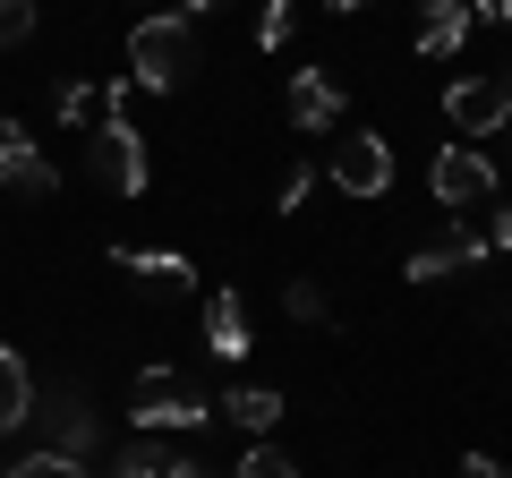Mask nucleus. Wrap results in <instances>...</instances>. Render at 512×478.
Returning a JSON list of instances; mask_svg holds the SVG:
<instances>
[{
    "instance_id": "obj_18",
    "label": "nucleus",
    "mask_w": 512,
    "mask_h": 478,
    "mask_svg": "<svg viewBox=\"0 0 512 478\" xmlns=\"http://www.w3.org/2000/svg\"><path fill=\"white\" fill-rule=\"evenodd\" d=\"M291 35H299V0H265L256 9V52H282Z\"/></svg>"
},
{
    "instance_id": "obj_16",
    "label": "nucleus",
    "mask_w": 512,
    "mask_h": 478,
    "mask_svg": "<svg viewBox=\"0 0 512 478\" xmlns=\"http://www.w3.org/2000/svg\"><path fill=\"white\" fill-rule=\"evenodd\" d=\"M26 419H35V368L18 350H0V436H18Z\"/></svg>"
},
{
    "instance_id": "obj_23",
    "label": "nucleus",
    "mask_w": 512,
    "mask_h": 478,
    "mask_svg": "<svg viewBox=\"0 0 512 478\" xmlns=\"http://www.w3.org/2000/svg\"><path fill=\"white\" fill-rule=\"evenodd\" d=\"M308 188H316V171L291 163V171H282V188H274V205H282V214H299V205H308Z\"/></svg>"
},
{
    "instance_id": "obj_25",
    "label": "nucleus",
    "mask_w": 512,
    "mask_h": 478,
    "mask_svg": "<svg viewBox=\"0 0 512 478\" xmlns=\"http://www.w3.org/2000/svg\"><path fill=\"white\" fill-rule=\"evenodd\" d=\"M487 18V26H512V0H470V26Z\"/></svg>"
},
{
    "instance_id": "obj_17",
    "label": "nucleus",
    "mask_w": 512,
    "mask_h": 478,
    "mask_svg": "<svg viewBox=\"0 0 512 478\" xmlns=\"http://www.w3.org/2000/svg\"><path fill=\"white\" fill-rule=\"evenodd\" d=\"M163 436H146V427H137V436L120 444V461H111V478H163Z\"/></svg>"
},
{
    "instance_id": "obj_15",
    "label": "nucleus",
    "mask_w": 512,
    "mask_h": 478,
    "mask_svg": "<svg viewBox=\"0 0 512 478\" xmlns=\"http://www.w3.org/2000/svg\"><path fill=\"white\" fill-rule=\"evenodd\" d=\"M282 410H291V402H282L274 385H231V393H222V402H214V419L248 427V436L265 444V436H274V419H282Z\"/></svg>"
},
{
    "instance_id": "obj_9",
    "label": "nucleus",
    "mask_w": 512,
    "mask_h": 478,
    "mask_svg": "<svg viewBox=\"0 0 512 478\" xmlns=\"http://www.w3.org/2000/svg\"><path fill=\"white\" fill-rule=\"evenodd\" d=\"M0 180L26 188V197H60V163L18 129V120H0Z\"/></svg>"
},
{
    "instance_id": "obj_11",
    "label": "nucleus",
    "mask_w": 512,
    "mask_h": 478,
    "mask_svg": "<svg viewBox=\"0 0 512 478\" xmlns=\"http://www.w3.org/2000/svg\"><path fill=\"white\" fill-rule=\"evenodd\" d=\"M128 77H111V86H94V77H77V86H60V120L69 129H111V120H128Z\"/></svg>"
},
{
    "instance_id": "obj_26",
    "label": "nucleus",
    "mask_w": 512,
    "mask_h": 478,
    "mask_svg": "<svg viewBox=\"0 0 512 478\" xmlns=\"http://www.w3.org/2000/svg\"><path fill=\"white\" fill-rule=\"evenodd\" d=\"M163 478H214V470H205L197 453H171V461H163Z\"/></svg>"
},
{
    "instance_id": "obj_27",
    "label": "nucleus",
    "mask_w": 512,
    "mask_h": 478,
    "mask_svg": "<svg viewBox=\"0 0 512 478\" xmlns=\"http://www.w3.org/2000/svg\"><path fill=\"white\" fill-rule=\"evenodd\" d=\"M487 248H504V257H512V205H495V231H487Z\"/></svg>"
},
{
    "instance_id": "obj_30",
    "label": "nucleus",
    "mask_w": 512,
    "mask_h": 478,
    "mask_svg": "<svg viewBox=\"0 0 512 478\" xmlns=\"http://www.w3.org/2000/svg\"><path fill=\"white\" fill-rule=\"evenodd\" d=\"M504 86H512V77H504Z\"/></svg>"
},
{
    "instance_id": "obj_5",
    "label": "nucleus",
    "mask_w": 512,
    "mask_h": 478,
    "mask_svg": "<svg viewBox=\"0 0 512 478\" xmlns=\"http://www.w3.org/2000/svg\"><path fill=\"white\" fill-rule=\"evenodd\" d=\"M333 188H342V197H359V205H376L384 188H393V146H384V137H342V146H333Z\"/></svg>"
},
{
    "instance_id": "obj_19",
    "label": "nucleus",
    "mask_w": 512,
    "mask_h": 478,
    "mask_svg": "<svg viewBox=\"0 0 512 478\" xmlns=\"http://www.w3.org/2000/svg\"><path fill=\"white\" fill-rule=\"evenodd\" d=\"M239 478H299V461L282 453V444H248V453H239Z\"/></svg>"
},
{
    "instance_id": "obj_3",
    "label": "nucleus",
    "mask_w": 512,
    "mask_h": 478,
    "mask_svg": "<svg viewBox=\"0 0 512 478\" xmlns=\"http://www.w3.org/2000/svg\"><path fill=\"white\" fill-rule=\"evenodd\" d=\"M86 171L111 188V197H146L154 154H146V137L128 129V120H111V129H86Z\"/></svg>"
},
{
    "instance_id": "obj_2",
    "label": "nucleus",
    "mask_w": 512,
    "mask_h": 478,
    "mask_svg": "<svg viewBox=\"0 0 512 478\" xmlns=\"http://www.w3.org/2000/svg\"><path fill=\"white\" fill-rule=\"evenodd\" d=\"M128 419L146 427V436H188V427H214V393H197L188 376H171V368H146Z\"/></svg>"
},
{
    "instance_id": "obj_10",
    "label": "nucleus",
    "mask_w": 512,
    "mask_h": 478,
    "mask_svg": "<svg viewBox=\"0 0 512 478\" xmlns=\"http://www.w3.org/2000/svg\"><path fill=\"white\" fill-rule=\"evenodd\" d=\"M291 129L299 137H325V129H342V86H333L325 69H291Z\"/></svg>"
},
{
    "instance_id": "obj_28",
    "label": "nucleus",
    "mask_w": 512,
    "mask_h": 478,
    "mask_svg": "<svg viewBox=\"0 0 512 478\" xmlns=\"http://www.w3.org/2000/svg\"><path fill=\"white\" fill-rule=\"evenodd\" d=\"M214 9H222V0H180V18H188V26H197V18H214Z\"/></svg>"
},
{
    "instance_id": "obj_13",
    "label": "nucleus",
    "mask_w": 512,
    "mask_h": 478,
    "mask_svg": "<svg viewBox=\"0 0 512 478\" xmlns=\"http://www.w3.org/2000/svg\"><path fill=\"white\" fill-rule=\"evenodd\" d=\"M487 257H495L487 231H453V239H436V248H419L402 274H410V282H444V274H470V265H487Z\"/></svg>"
},
{
    "instance_id": "obj_21",
    "label": "nucleus",
    "mask_w": 512,
    "mask_h": 478,
    "mask_svg": "<svg viewBox=\"0 0 512 478\" xmlns=\"http://www.w3.org/2000/svg\"><path fill=\"white\" fill-rule=\"evenodd\" d=\"M0 478H86V461H69V453H26L18 470H0Z\"/></svg>"
},
{
    "instance_id": "obj_29",
    "label": "nucleus",
    "mask_w": 512,
    "mask_h": 478,
    "mask_svg": "<svg viewBox=\"0 0 512 478\" xmlns=\"http://www.w3.org/2000/svg\"><path fill=\"white\" fill-rule=\"evenodd\" d=\"M325 9H376V0H325Z\"/></svg>"
},
{
    "instance_id": "obj_7",
    "label": "nucleus",
    "mask_w": 512,
    "mask_h": 478,
    "mask_svg": "<svg viewBox=\"0 0 512 478\" xmlns=\"http://www.w3.org/2000/svg\"><path fill=\"white\" fill-rule=\"evenodd\" d=\"M444 120H453L461 137L512 129V86H504V77H461V86H444Z\"/></svg>"
},
{
    "instance_id": "obj_22",
    "label": "nucleus",
    "mask_w": 512,
    "mask_h": 478,
    "mask_svg": "<svg viewBox=\"0 0 512 478\" xmlns=\"http://www.w3.org/2000/svg\"><path fill=\"white\" fill-rule=\"evenodd\" d=\"M282 316H299V325H325V291H316V282H291V291H282Z\"/></svg>"
},
{
    "instance_id": "obj_31",
    "label": "nucleus",
    "mask_w": 512,
    "mask_h": 478,
    "mask_svg": "<svg viewBox=\"0 0 512 478\" xmlns=\"http://www.w3.org/2000/svg\"><path fill=\"white\" fill-rule=\"evenodd\" d=\"M504 137H512V129H504Z\"/></svg>"
},
{
    "instance_id": "obj_4",
    "label": "nucleus",
    "mask_w": 512,
    "mask_h": 478,
    "mask_svg": "<svg viewBox=\"0 0 512 478\" xmlns=\"http://www.w3.org/2000/svg\"><path fill=\"white\" fill-rule=\"evenodd\" d=\"M427 197H436L444 214H470V205L495 197V163L478 146H444L436 163H427Z\"/></svg>"
},
{
    "instance_id": "obj_12",
    "label": "nucleus",
    "mask_w": 512,
    "mask_h": 478,
    "mask_svg": "<svg viewBox=\"0 0 512 478\" xmlns=\"http://www.w3.org/2000/svg\"><path fill=\"white\" fill-rule=\"evenodd\" d=\"M205 350H214L222 368L256 350V333H248V299H239V291H214V299H205Z\"/></svg>"
},
{
    "instance_id": "obj_20",
    "label": "nucleus",
    "mask_w": 512,
    "mask_h": 478,
    "mask_svg": "<svg viewBox=\"0 0 512 478\" xmlns=\"http://www.w3.org/2000/svg\"><path fill=\"white\" fill-rule=\"evenodd\" d=\"M35 18H43L35 0H0V52H18V43L35 35Z\"/></svg>"
},
{
    "instance_id": "obj_6",
    "label": "nucleus",
    "mask_w": 512,
    "mask_h": 478,
    "mask_svg": "<svg viewBox=\"0 0 512 478\" xmlns=\"http://www.w3.org/2000/svg\"><path fill=\"white\" fill-rule=\"evenodd\" d=\"M111 265H120L146 299H188L197 291V265H188L180 248H128V239H111Z\"/></svg>"
},
{
    "instance_id": "obj_14",
    "label": "nucleus",
    "mask_w": 512,
    "mask_h": 478,
    "mask_svg": "<svg viewBox=\"0 0 512 478\" xmlns=\"http://www.w3.org/2000/svg\"><path fill=\"white\" fill-rule=\"evenodd\" d=\"M470 43V0H427L419 9V60H453Z\"/></svg>"
},
{
    "instance_id": "obj_24",
    "label": "nucleus",
    "mask_w": 512,
    "mask_h": 478,
    "mask_svg": "<svg viewBox=\"0 0 512 478\" xmlns=\"http://www.w3.org/2000/svg\"><path fill=\"white\" fill-rule=\"evenodd\" d=\"M461 478H512V461H495V453H470V461H461Z\"/></svg>"
},
{
    "instance_id": "obj_8",
    "label": "nucleus",
    "mask_w": 512,
    "mask_h": 478,
    "mask_svg": "<svg viewBox=\"0 0 512 478\" xmlns=\"http://www.w3.org/2000/svg\"><path fill=\"white\" fill-rule=\"evenodd\" d=\"M35 419H43V453H69V461H86L94 453V402L86 393H52V402H43L35 393Z\"/></svg>"
},
{
    "instance_id": "obj_1",
    "label": "nucleus",
    "mask_w": 512,
    "mask_h": 478,
    "mask_svg": "<svg viewBox=\"0 0 512 478\" xmlns=\"http://www.w3.org/2000/svg\"><path fill=\"white\" fill-rule=\"evenodd\" d=\"M188 69H197V26H188L180 9H163V18H137V35H128V86L171 94Z\"/></svg>"
}]
</instances>
